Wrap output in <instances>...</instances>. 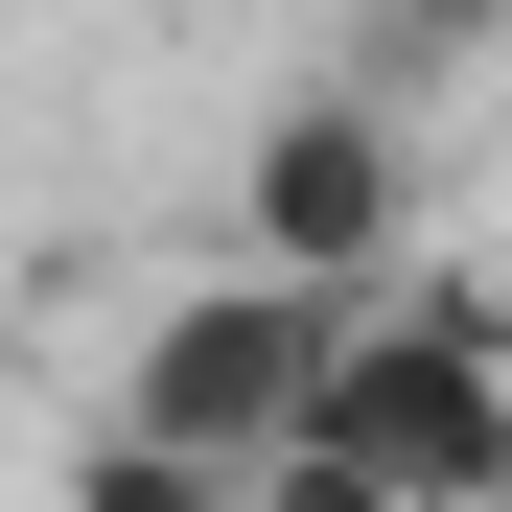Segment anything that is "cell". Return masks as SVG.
<instances>
[{
    "label": "cell",
    "mask_w": 512,
    "mask_h": 512,
    "mask_svg": "<svg viewBox=\"0 0 512 512\" xmlns=\"http://www.w3.org/2000/svg\"><path fill=\"white\" fill-rule=\"evenodd\" d=\"M326 373H350V303H303V280H256V256H210V280L117 350V443H163V466L256 489V466H303Z\"/></svg>",
    "instance_id": "obj_1"
},
{
    "label": "cell",
    "mask_w": 512,
    "mask_h": 512,
    "mask_svg": "<svg viewBox=\"0 0 512 512\" xmlns=\"http://www.w3.org/2000/svg\"><path fill=\"white\" fill-rule=\"evenodd\" d=\"M303 443H326V466H373L396 512H512V326H489L466 280H419V303H373Z\"/></svg>",
    "instance_id": "obj_2"
},
{
    "label": "cell",
    "mask_w": 512,
    "mask_h": 512,
    "mask_svg": "<svg viewBox=\"0 0 512 512\" xmlns=\"http://www.w3.org/2000/svg\"><path fill=\"white\" fill-rule=\"evenodd\" d=\"M233 256L256 280H303V303H419L396 256H419V140H396V94H303V117H256V163H233Z\"/></svg>",
    "instance_id": "obj_3"
},
{
    "label": "cell",
    "mask_w": 512,
    "mask_h": 512,
    "mask_svg": "<svg viewBox=\"0 0 512 512\" xmlns=\"http://www.w3.org/2000/svg\"><path fill=\"white\" fill-rule=\"evenodd\" d=\"M70 512H256V489H210V466H163V443L94 419V443H70Z\"/></svg>",
    "instance_id": "obj_4"
},
{
    "label": "cell",
    "mask_w": 512,
    "mask_h": 512,
    "mask_svg": "<svg viewBox=\"0 0 512 512\" xmlns=\"http://www.w3.org/2000/svg\"><path fill=\"white\" fill-rule=\"evenodd\" d=\"M256 512H396V489H373V466H326V443H303V466H256Z\"/></svg>",
    "instance_id": "obj_5"
},
{
    "label": "cell",
    "mask_w": 512,
    "mask_h": 512,
    "mask_svg": "<svg viewBox=\"0 0 512 512\" xmlns=\"http://www.w3.org/2000/svg\"><path fill=\"white\" fill-rule=\"evenodd\" d=\"M466 24H512V0H396V47H466Z\"/></svg>",
    "instance_id": "obj_6"
}]
</instances>
